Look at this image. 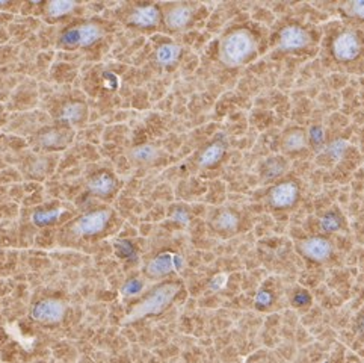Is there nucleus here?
Here are the masks:
<instances>
[{"label": "nucleus", "mask_w": 364, "mask_h": 363, "mask_svg": "<svg viewBox=\"0 0 364 363\" xmlns=\"http://www.w3.org/2000/svg\"><path fill=\"white\" fill-rule=\"evenodd\" d=\"M132 157L138 162H151L157 157V149L149 144L139 145V147L132 152Z\"/></svg>", "instance_id": "18"}, {"label": "nucleus", "mask_w": 364, "mask_h": 363, "mask_svg": "<svg viewBox=\"0 0 364 363\" xmlns=\"http://www.w3.org/2000/svg\"><path fill=\"white\" fill-rule=\"evenodd\" d=\"M346 147H348V142H346V141H342V140H338V141H334V142L330 145L328 152H330V154L334 157L336 161H338V159H341V157L345 154Z\"/></svg>", "instance_id": "22"}, {"label": "nucleus", "mask_w": 364, "mask_h": 363, "mask_svg": "<svg viewBox=\"0 0 364 363\" xmlns=\"http://www.w3.org/2000/svg\"><path fill=\"white\" fill-rule=\"evenodd\" d=\"M180 53H181V48L177 44L168 43V44H164V46L157 48L156 59L162 67H169V65H173L176 60L178 59Z\"/></svg>", "instance_id": "14"}, {"label": "nucleus", "mask_w": 364, "mask_h": 363, "mask_svg": "<svg viewBox=\"0 0 364 363\" xmlns=\"http://www.w3.org/2000/svg\"><path fill=\"white\" fill-rule=\"evenodd\" d=\"M178 290H180V286L177 283H165L159 286L156 290H153L147 298H144L139 305L133 307L123 322L124 324L135 322L138 320L149 317V315L161 313L171 305V301L178 294Z\"/></svg>", "instance_id": "2"}, {"label": "nucleus", "mask_w": 364, "mask_h": 363, "mask_svg": "<svg viewBox=\"0 0 364 363\" xmlns=\"http://www.w3.org/2000/svg\"><path fill=\"white\" fill-rule=\"evenodd\" d=\"M177 261H180L177 254L162 253L147 265V274L150 277H164L177 270Z\"/></svg>", "instance_id": "9"}, {"label": "nucleus", "mask_w": 364, "mask_h": 363, "mask_svg": "<svg viewBox=\"0 0 364 363\" xmlns=\"http://www.w3.org/2000/svg\"><path fill=\"white\" fill-rule=\"evenodd\" d=\"M224 145L221 142H215L205 149L200 156V165L201 167H212L220 162L221 157L224 156Z\"/></svg>", "instance_id": "15"}, {"label": "nucleus", "mask_w": 364, "mask_h": 363, "mask_svg": "<svg viewBox=\"0 0 364 363\" xmlns=\"http://www.w3.org/2000/svg\"><path fill=\"white\" fill-rule=\"evenodd\" d=\"M76 8L75 2H68V0H53V2L46 6L47 14L50 17H64Z\"/></svg>", "instance_id": "16"}, {"label": "nucleus", "mask_w": 364, "mask_h": 363, "mask_svg": "<svg viewBox=\"0 0 364 363\" xmlns=\"http://www.w3.org/2000/svg\"><path fill=\"white\" fill-rule=\"evenodd\" d=\"M111 211H94L73 224V232L79 236H91L100 233L102 230L107 226L109 220H111Z\"/></svg>", "instance_id": "4"}, {"label": "nucleus", "mask_w": 364, "mask_h": 363, "mask_svg": "<svg viewBox=\"0 0 364 363\" xmlns=\"http://www.w3.org/2000/svg\"><path fill=\"white\" fill-rule=\"evenodd\" d=\"M141 289H142V283L139 280H132L123 288V294L124 295H136L141 293Z\"/></svg>", "instance_id": "24"}, {"label": "nucleus", "mask_w": 364, "mask_h": 363, "mask_svg": "<svg viewBox=\"0 0 364 363\" xmlns=\"http://www.w3.org/2000/svg\"><path fill=\"white\" fill-rule=\"evenodd\" d=\"M88 188L91 192L97 194V196H109L115 188V182L114 179L109 176V174H99L92 177L90 182H88Z\"/></svg>", "instance_id": "13"}, {"label": "nucleus", "mask_w": 364, "mask_h": 363, "mask_svg": "<svg viewBox=\"0 0 364 363\" xmlns=\"http://www.w3.org/2000/svg\"><path fill=\"white\" fill-rule=\"evenodd\" d=\"M298 197V188L292 182L278 185L269 192V201L275 208H289L295 203Z\"/></svg>", "instance_id": "10"}, {"label": "nucleus", "mask_w": 364, "mask_h": 363, "mask_svg": "<svg viewBox=\"0 0 364 363\" xmlns=\"http://www.w3.org/2000/svg\"><path fill=\"white\" fill-rule=\"evenodd\" d=\"M225 283H227V274H218V275L213 277L210 286L215 290H220V289H223L225 286Z\"/></svg>", "instance_id": "26"}, {"label": "nucleus", "mask_w": 364, "mask_h": 363, "mask_svg": "<svg viewBox=\"0 0 364 363\" xmlns=\"http://www.w3.org/2000/svg\"><path fill=\"white\" fill-rule=\"evenodd\" d=\"M65 305L60 300L48 298L36 302L32 309V320L41 324H55L64 318Z\"/></svg>", "instance_id": "5"}, {"label": "nucleus", "mask_w": 364, "mask_h": 363, "mask_svg": "<svg viewBox=\"0 0 364 363\" xmlns=\"http://www.w3.org/2000/svg\"><path fill=\"white\" fill-rule=\"evenodd\" d=\"M306 133L302 130H295L292 133H289L287 138L284 140V147L289 152H295V150H302L306 147Z\"/></svg>", "instance_id": "17"}, {"label": "nucleus", "mask_w": 364, "mask_h": 363, "mask_svg": "<svg viewBox=\"0 0 364 363\" xmlns=\"http://www.w3.org/2000/svg\"><path fill=\"white\" fill-rule=\"evenodd\" d=\"M345 9L349 11L350 16H355L364 20V0H358V2H350L345 6Z\"/></svg>", "instance_id": "23"}, {"label": "nucleus", "mask_w": 364, "mask_h": 363, "mask_svg": "<svg viewBox=\"0 0 364 363\" xmlns=\"http://www.w3.org/2000/svg\"><path fill=\"white\" fill-rule=\"evenodd\" d=\"M360 41L354 32H343L333 43V53L338 60H353L360 55Z\"/></svg>", "instance_id": "6"}, {"label": "nucleus", "mask_w": 364, "mask_h": 363, "mask_svg": "<svg viewBox=\"0 0 364 363\" xmlns=\"http://www.w3.org/2000/svg\"><path fill=\"white\" fill-rule=\"evenodd\" d=\"M256 40L250 31L237 29L228 33L220 47V59L227 67H239L254 53Z\"/></svg>", "instance_id": "1"}, {"label": "nucleus", "mask_w": 364, "mask_h": 363, "mask_svg": "<svg viewBox=\"0 0 364 363\" xmlns=\"http://www.w3.org/2000/svg\"><path fill=\"white\" fill-rule=\"evenodd\" d=\"M102 28L95 23H85L80 24L79 28L71 29L60 36V41L67 46H79V47H88L102 38Z\"/></svg>", "instance_id": "3"}, {"label": "nucleus", "mask_w": 364, "mask_h": 363, "mask_svg": "<svg viewBox=\"0 0 364 363\" xmlns=\"http://www.w3.org/2000/svg\"><path fill=\"white\" fill-rule=\"evenodd\" d=\"M237 216L232 212H223L216 220V226L223 230H235L237 227Z\"/></svg>", "instance_id": "20"}, {"label": "nucleus", "mask_w": 364, "mask_h": 363, "mask_svg": "<svg viewBox=\"0 0 364 363\" xmlns=\"http://www.w3.org/2000/svg\"><path fill=\"white\" fill-rule=\"evenodd\" d=\"M310 43L307 31L298 26H287L280 32V46L284 51H298Z\"/></svg>", "instance_id": "7"}, {"label": "nucleus", "mask_w": 364, "mask_h": 363, "mask_svg": "<svg viewBox=\"0 0 364 363\" xmlns=\"http://www.w3.org/2000/svg\"><path fill=\"white\" fill-rule=\"evenodd\" d=\"M301 250L311 261L322 262L331 256V244L323 238H310L301 244Z\"/></svg>", "instance_id": "8"}, {"label": "nucleus", "mask_w": 364, "mask_h": 363, "mask_svg": "<svg viewBox=\"0 0 364 363\" xmlns=\"http://www.w3.org/2000/svg\"><path fill=\"white\" fill-rule=\"evenodd\" d=\"M85 106L82 103H70L63 109V120L76 121L82 117Z\"/></svg>", "instance_id": "21"}, {"label": "nucleus", "mask_w": 364, "mask_h": 363, "mask_svg": "<svg viewBox=\"0 0 364 363\" xmlns=\"http://www.w3.org/2000/svg\"><path fill=\"white\" fill-rule=\"evenodd\" d=\"M192 17V11L189 6L178 5L168 12L165 17V23L168 28L171 29H181L185 28Z\"/></svg>", "instance_id": "12"}, {"label": "nucleus", "mask_w": 364, "mask_h": 363, "mask_svg": "<svg viewBox=\"0 0 364 363\" xmlns=\"http://www.w3.org/2000/svg\"><path fill=\"white\" fill-rule=\"evenodd\" d=\"M321 224L325 230H334V228L338 227V220L334 215H326L323 220L321 221Z\"/></svg>", "instance_id": "25"}, {"label": "nucleus", "mask_w": 364, "mask_h": 363, "mask_svg": "<svg viewBox=\"0 0 364 363\" xmlns=\"http://www.w3.org/2000/svg\"><path fill=\"white\" fill-rule=\"evenodd\" d=\"M161 12L156 6H141L133 11L130 21L139 28H151L159 23Z\"/></svg>", "instance_id": "11"}, {"label": "nucleus", "mask_w": 364, "mask_h": 363, "mask_svg": "<svg viewBox=\"0 0 364 363\" xmlns=\"http://www.w3.org/2000/svg\"><path fill=\"white\" fill-rule=\"evenodd\" d=\"M63 214L60 209H52V211H38L33 215V223L38 224V226H46V224H50L55 220H58L59 215Z\"/></svg>", "instance_id": "19"}]
</instances>
